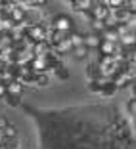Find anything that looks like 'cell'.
<instances>
[{
  "label": "cell",
  "instance_id": "1",
  "mask_svg": "<svg viewBox=\"0 0 136 149\" xmlns=\"http://www.w3.org/2000/svg\"><path fill=\"white\" fill-rule=\"evenodd\" d=\"M25 38L31 40L33 44L35 42H42L46 40V27L40 25V23H35V25H29L25 29Z\"/></svg>",
  "mask_w": 136,
  "mask_h": 149
},
{
  "label": "cell",
  "instance_id": "15",
  "mask_svg": "<svg viewBox=\"0 0 136 149\" xmlns=\"http://www.w3.org/2000/svg\"><path fill=\"white\" fill-rule=\"evenodd\" d=\"M83 38H84V35H81V33H77V31H71L69 36H67V40L71 42V46H73V48L83 46Z\"/></svg>",
  "mask_w": 136,
  "mask_h": 149
},
{
  "label": "cell",
  "instance_id": "7",
  "mask_svg": "<svg viewBox=\"0 0 136 149\" xmlns=\"http://www.w3.org/2000/svg\"><path fill=\"white\" fill-rule=\"evenodd\" d=\"M117 46L119 44H111V42H104L102 40L100 46H98V52L102 54V57H113L117 54Z\"/></svg>",
  "mask_w": 136,
  "mask_h": 149
},
{
  "label": "cell",
  "instance_id": "8",
  "mask_svg": "<svg viewBox=\"0 0 136 149\" xmlns=\"http://www.w3.org/2000/svg\"><path fill=\"white\" fill-rule=\"evenodd\" d=\"M100 42H102L100 35H94V33H90V35H86V36L83 38V46L88 50V52H90V50H98Z\"/></svg>",
  "mask_w": 136,
  "mask_h": 149
},
{
  "label": "cell",
  "instance_id": "14",
  "mask_svg": "<svg viewBox=\"0 0 136 149\" xmlns=\"http://www.w3.org/2000/svg\"><path fill=\"white\" fill-rule=\"evenodd\" d=\"M0 132H2V140H15L18 138V128L13 124H6Z\"/></svg>",
  "mask_w": 136,
  "mask_h": 149
},
{
  "label": "cell",
  "instance_id": "17",
  "mask_svg": "<svg viewBox=\"0 0 136 149\" xmlns=\"http://www.w3.org/2000/svg\"><path fill=\"white\" fill-rule=\"evenodd\" d=\"M52 73H56L57 77H60V79H67V77H69V73L65 71V67H63L62 63H57V65H54V67H52Z\"/></svg>",
  "mask_w": 136,
  "mask_h": 149
},
{
  "label": "cell",
  "instance_id": "24",
  "mask_svg": "<svg viewBox=\"0 0 136 149\" xmlns=\"http://www.w3.org/2000/svg\"><path fill=\"white\" fill-rule=\"evenodd\" d=\"M4 97H6V101H8V105H12V107L19 105V97H12V96H4Z\"/></svg>",
  "mask_w": 136,
  "mask_h": 149
},
{
  "label": "cell",
  "instance_id": "19",
  "mask_svg": "<svg viewBox=\"0 0 136 149\" xmlns=\"http://www.w3.org/2000/svg\"><path fill=\"white\" fill-rule=\"evenodd\" d=\"M71 54H73L77 59H84V57L88 56V50L84 48V46H79V48H73V52H71Z\"/></svg>",
  "mask_w": 136,
  "mask_h": 149
},
{
  "label": "cell",
  "instance_id": "9",
  "mask_svg": "<svg viewBox=\"0 0 136 149\" xmlns=\"http://www.w3.org/2000/svg\"><path fill=\"white\" fill-rule=\"evenodd\" d=\"M23 90L25 88L21 86L19 80H12L10 84H6V96H12V97H21Z\"/></svg>",
  "mask_w": 136,
  "mask_h": 149
},
{
  "label": "cell",
  "instance_id": "26",
  "mask_svg": "<svg viewBox=\"0 0 136 149\" xmlns=\"http://www.w3.org/2000/svg\"><path fill=\"white\" fill-rule=\"evenodd\" d=\"M128 111H130V113H132V115H134V113H136V101H134V97H132V100H130V101H128Z\"/></svg>",
  "mask_w": 136,
  "mask_h": 149
},
{
  "label": "cell",
  "instance_id": "12",
  "mask_svg": "<svg viewBox=\"0 0 136 149\" xmlns=\"http://www.w3.org/2000/svg\"><path fill=\"white\" fill-rule=\"evenodd\" d=\"M119 46L123 50L128 48V52H130L132 48H134V31L132 33H127V35H123L121 38H119Z\"/></svg>",
  "mask_w": 136,
  "mask_h": 149
},
{
  "label": "cell",
  "instance_id": "11",
  "mask_svg": "<svg viewBox=\"0 0 136 149\" xmlns=\"http://www.w3.org/2000/svg\"><path fill=\"white\" fill-rule=\"evenodd\" d=\"M52 50L57 54V56H65V54H71V52H73V46H71V42L67 40V36H65L62 42H57L56 46H52Z\"/></svg>",
  "mask_w": 136,
  "mask_h": 149
},
{
  "label": "cell",
  "instance_id": "18",
  "mask_svg": "<svg viewBox=\"0 0 136 149\" xmlns=\"http://www.w3.org/2000/svg\"><path fill=\"white\" fill-rule=\"evenodd\" d=\"M35 84H36V86H48V84H50V77L46 73H44V74H36V77H35Z\"/></svg>",
  "mask_w": 136,
  "mask_h": 149
},
{
  "label": "cell",
  "instance_id": "25",
  "mask_svg": "<svg viewBox=\"0 0 136 149\" xmlns=\"http://www.w3.org/2000/svg\"><path fill=\"white\" fill-rule=\"evenodd\" d=\"M88 90H90V92H100L102 88L98 86V84L94 82V80H90V82H88Z\"/></svg>",
  "mask_w": 136,
  "mask_h": 149
},
{
  "label": "cell",
  "instance_id": "4",
  "mask_svg": "<svg viewBox=\"0 0 136 149\" xmlns=\"http://www.w3.org/2000/svg\"><path fill=\"white\" fill-rule=\"evenodd\" d=\"M107 15H109V10L104 6V2H98V0L94 2L92 10L88 12V17H90V21H94V19H96V21H104Z\"/></svg>",
  "mask_w": 136,
  "mask_h": 149
},
{
  "label": "cell",
  "instance_id": "22",
  "mask_svg": "<svg viewBox=\"0 0 136 149\" xmlns=\"http://www.w3.org/2000/svg\"><path fill=\"white\" fill-rule=\"evenodd\" d=\"M100 92H102V94H104V96H113V94H115V92H117V88H115V86H113V84H111V82H109V84H105V86H104V88H102Z\"/></svg>",
  "mask_w": 136,
  "mask_h": 149
},
{
  "label": "cell",
  "instance_id": "3",
  "mask_svg": "<svg viewBox=\"0 0 136 149\" xmlns=\"http://www.w3.org/2000/svg\"><path fill=\"white\" fill-rule=\"evenodd\" d=\"M31 65V71H33V74H48V73H52V65H50V61H48V57H33V61L29 63Z\"/></svg>",
  "mask_w": 136,
  "mask_h": 149
},
{
  "label": "cell",
  "instance_id": "13",
  "mask_svg": "<svg viewBox=\"0 0 136 149\" xmlns=\"http://www.w3.org/2000/svg\"><path fill=\"white\" fill-rule=\"evenodd\" d=\"M100 38L104 42H111V44H119V33L115 29H105L104 33L100 35Z\"/></svg>",
  "mask_w": 136,
  "mask_h": 149
},
{
  "label": "cell",
  "instance_id": "23",
  "mask_svg": "<svg viewBox=\"0 0 136 149\" xmlns=\"http://www.w3.org/2000/svg\"><path fill=\"white\" fill-rule=\"evenodd\" d=\"M86 77H88L90 80H94V79L98 77V69H96V65H88V67H86Z\"/></svg>",
  "mask_w": 136,
  "mask_h": 149
},
{
  "label": "cell",
  "instance_id": "27",
  "mask_svg": "<svg viewBox=\"0 0 136 149\" xmlns=\"http://www.w3.org/2000/svg\"><path fill=\"white\" fill-rule=\"evenodd\" d=\"M6 124H8V120H6V117H4V115H0V130H2V128H4Z\"/></svg>",
  "mask_w": 136,
  "mask_h": 149
},
{
  "label": "cell",
  "instance_id": "28",
  "mask_svg": "<svg viewBox=\"0 0 136 149\" xmlns=\"http://www.w3.org/2000/svg\"><path fill=\"white\" fill-rule=\"evenodd\" d=\"M4 96H6V86H4V84H0V100H2Z\"/></svg>",
  "mask_w": 136,
  "mask_h": 149
},
{
  "label": "cell",
  "instance_id": "29",
  "mask_svg": "<svg viewBox=\"0 0 136 149\" xmlns=\"http://www.w3.org/2000/svg\"><path fill=\"white\" fill-rule=\"evenodd\" d=\"M0 149H2V145H0Z\"/></svg>",
  "mask_w": 136,
  "mask_h": 149
},
{
  "label": "cell",
  "instance_id": "16",
  "mask_svg": "<svg viewBox=\"0 0 136 149\" xmlns=\"http://www.w3.org/2000/svg\"><path fill=\"white\" fill-rule=\"evenodd\" d=\"M10 46H13V40H12V36H10V33L0 31V50L10 48Z\"/></svg>",
  "mask_w": 136,
  "mask_h": 149
},
{
  "label": "cell",
  "instance_id": "21",
  "mask_svg": "<svg viewBox=\"0 0 136 149\" xmlns=\"http://www.w3.org/2000/svg\"><path fill=\"white\" fill-rule=\"evenodd\" d=\"M19 6H33V8H39V6H46V0H27V2H19Z\"/></svg>",
  "mask_w": 136,
  "mask_h": 149
},
{
  "label": "cell",
  "instance_id": "10",
  "mask_svg": "<svg viewBox=\"0 0 136 149\" xmlns=\"http://www.w3.org/2000/svg\"><path fill=\"white\" fill-rule=\"evenodd\" d=\"M92 6H94V0H73V2H71V8H73L75 12H84V13L90 12Z\"/></svg>",
  "mask_w": 136,
  "mask_h": 149
},
{
  "label": "cell",
  "instance_id": "2",
  "mask_svg": "<svg viewBox=\"0 0 136 149\" xmlns=\"http://www.w3.org/2000/svg\"><path fill=\"white\" fill-rule=\"evenodd\" d=\"M52 29L57 33H63V35H69L71 31H73V19L69 17V15H65V13H62V15H56L52 21Z\"/></svg>",
  "mask_w": 136,
  "mask_h": 149
},
{
  "label": "cell",
  "instance_id": "20",
  "mask_svg": "<svg viewBox=\"0 0 136 149\" xmlns=\"http://www.w3.org/2000/svg\"><path fill=\"white\" fill-rule=\"evenodd\" d=\"M90 25H92V29H94V35H102V33L105 31L104 21H96V19H94V21L90 23Z\"/></svg>",
  "mask_w": 136,
  "mask_h": 149
},
{
  "label": "cell",
  "instance_id": "6",
  "mask_svg": "<svg viewBox=\"0 0 136 149\" xmlns=\"http://www.w3.org/2000/svg\"><path fill=\"white\" fill-rule=\"evenodd\" d=\"M8 17H10V21H12L13 25H19V23L25 21V17H27V10L21 8V6H19V2H15V6L12 8V12H10Z\"/></svg>",
  "mask_w": 136,
  "mask_h": 149
},
{
  "label": "cell",
  "instance_id": "5",
  "mask_svg": "<svg viewBox=\"0 0 136 149\" xmlns=\"http://www.w3.org/2000/svg\"><path fill=\"white\" fill-rule=\"evenodd\" d=\"M50 52H52V46H50L48 40H42V42H35L31 48L33 57H48Z\"/></svg>",
  "mask_w": 136,
  "mask_h": 149
}]
</instances>
